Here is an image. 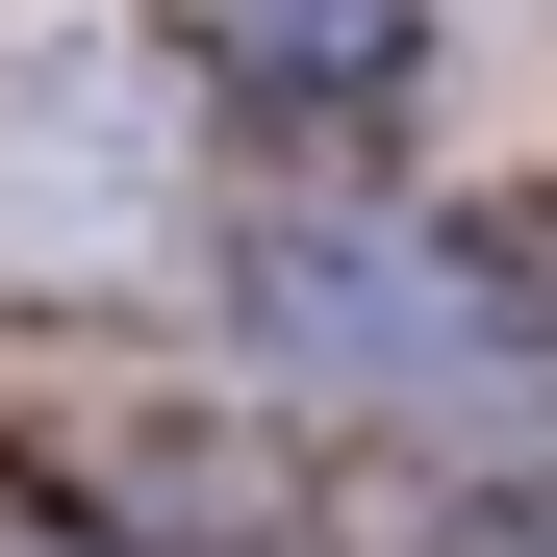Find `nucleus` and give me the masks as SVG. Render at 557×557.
<instances>
[{
	"mask_svg": "<svg viewBox=\"0 0 557 557\" xmlns=\"http://www.w3.org/2000/svg\"><path fill=\"white\" fill-rule=\"evenodd\" d=\"M0 557H102V532H0Z\"/></svg>",
	"mask_w": 557,
	"mask_h": 557,
	"instance_id": "obj_2",
	"label": "nucleus"
},
{
	"mask_svg": "<svg viewBox=\"0 0 557 557\" xmlns=\"http://www.w3.org/2000/svg\"><path fill=\"white\" fill-rule=\"evenodd\" d=\"M253 330L305 355V381H355V406H482V381H532V305H507L456 228H381V203L278 228V253H253Z\"/></svg>",
	"mask_w": 557,
	"mask_h": 557,
	"instance_id": "obj_1",
	"label": "nucleus"
}]
</instances>
